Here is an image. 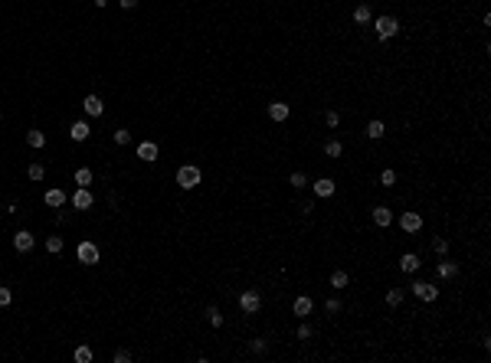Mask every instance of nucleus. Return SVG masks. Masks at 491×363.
<instances>
[{
  "instance_id": "nucleus-24",
  "label": "nucleus",
  "mask_w": 491,
  "mask_h": 363,
  "mask_svg": "<svg viewBox=\"0 0 491 363\" xmlns=\"http://www.w3.org/2000/svg\"><path fill=\"white\" fill-rule=\"evenodd\" d=\"M76 183L79 187H88V183H92V170H88V167H79L76 170Z\"/></svg>"
},
{
  "instance_id": "nucleus-14",
  "label": "nucleus",
  "mask_w": 491,
  "mask_h": 363,
  "mask_svg": "<svg viewBox=\"0 0 491 363\" xmlns=\"http://www.w3.org/2000/svg\"><path fill=\"white\" fill-rule=\"evenodd\" d=\"M88 134H92V128H88L85 121H76V124L69 128V138H72V141H85Z\"/></svg>"
},
{
  "instance_id": "nucleus-16",
  "label": "nucleus",
  "mask_w": 491,
  "mask_h": 363,
  "mask_svg": "<svg viewBox=\"0 0 491 363\" xmlns=\"http://www.w3.org/2000/svg\"><path fill=\"white\" fill-rule=\"evenodd\" d=\"M373 222H377V226H390L393 222V209L390 206H377L373 209Z\"/></svg>"
},
{
  "instance_id": "nucleus-37",
  "label": "nucleus",
  "mask_w": 491,
  "mask_h": 363,
  "mask_svg": "<svg viewBox=\"0 0 491 363\" xmlns=\"http://www.w3.org/2000/svg\"><path fill=\"white\" fill-rule=\"evenodd\" d=\"M324 308H327V314H338V311H341V301H338V298H331Z\"/></svg>"
},
{
  "instance_id": "nucleus-35",
  "label": "nucleus",
  "mask_w": 491,
  "mask_h": 363,
  "mask_svg": "<svg viewBox=\"0 0 491 363\" xmlns=\"http://www.w3.org/2000/svg\"><path fill=\"white\" fill-rule=\"evenodd\" d=\"M324 121H327V128H338V124H341V115H338V111H327Z\"/></svg>"
},
{
  "instance_id": "nucleus-6",
  "label": "nucleus",
  "mask_w": 491,
  "mask_h": 363,
  "mask_svg": "<svg viewBox=\"0 0 491 363\" xmlns=\"http://www.w3.org/2000/svg\"><path fill=\"white\" fill-rule=\"evenodd\" d=\"M413 295L419 298V301H436V298H439V288L429 285V282H416V285H413Z\"/></svg>"
},
{
  "instance_id": "nucleus-40",
  "label": "nucleus",
  "mask_w": 491,
  "mask_h": 363,
  "mask_svg": "<svg viewBox=\"0 0 491 363\" xmlns=\"http://www.w3.org/2000/svg\"><path fill=\"white\" fill-rule=\"evenodd\" d=\"M118 3L125 7V10H134V7H138V0H118Z\"/></svg>"
},
{
  "instance_id": "nucleus-18",
  "label": "nucleus",
  "mask_w": 491,
  "mask_h": 363,
  "mask_svg": "<svg viewBox=\"0 0 491 363\" xmlns=\"http://www.w3.org/2000/svg\"><path fill=\"white\" fill-rule=\"evenodd\" d=\"M295 314H298V318H308V314H311V298H305V295H301V298H295Z\"/></svg>"
},
{
  "instance_id": "nucleus-21",
  "label": "nucleus",
  "mask_w": 491,
  "mask_h": 363,
  "mask_svg": "<svg viewBox=\"0 0 491 363\" xmlns=\"http://www.w3.org/2000/svg\"><path fill=\"white\" fill-rule=\"evenodd\" d=\"M26 144H30V147H43V144H46V134L33 128V131H26Z\"/></svg>"
},
{
  "instance_id": "nucleus-7",
  "label": "nucleus",
  "mask_w": 491,
  "mask_h": 363,
  "mask_svg": "<svg viewBox=\"0 0 491 363\" xmlns=\"http://www.w3.org/2000/svg\"><path fill=\"white\" fill-rule=\"evenodd\" d=\"M82 108H85V115L98 118V115H105V101L98 99V95H85V101H82Z\"/></svg>"
},
{
  "instance_id": "nucleus-23",
  "label": "nucleus",
  "mask_w": 491,
  "mask_h": 363,
  "mask_svg": "<svg viewBox=\"0 0 491 363\" xmlns=\"http://www.w3.org/2000/svg\"><path fill=\"white\" fill-rule=\"evenodd\" d=\"M383 131H386V128H383V121H370V124H367V138H373V141L383 138Z\"/></svg>"
},
{
  "instance_id": "nucleus-20",
  "label": "nucleus",
  "mask_w": 491,
  "mask_h": 363,
  "mask_svg": "<svg viewBox=\"0 0 491 363\" xmlns=\"http://www.w3.org/2000/svg\"><path fill=\"white\" fill-rule=\"evenodd\" d=\"M386 304H390V308H400V304H403V288H390V291H386Z\"/></svg>"
},
{
  "instance_id": "nucleus-10",
  "label": "nucleus",
  "mask_w": 491,
  "mask_h": 363,
  "mask_svg": "<svg viewBox=\"0 0 491 363\" xmlns=\"http://www.w3.org/2000/svg\"><path fill=\"white\" fill-rule=\"evenodd\" d=\"M138 157H141L144 164L157 161V144H154V141H141V144H138Z\"/></svg>"
},
{
  "instance_id": "nucleus-5",
  "label": "nucleus",
  "mask_w": 491,
  "mask_h": 363,
  "mask_svg": "<svg viewBox=\"0 0 491 363\" xmlns=\"http://www.w3.org/2000/svg\"><path fill=\"white\" fill-rule=\"evenodd\" d=\"M400 226H403V232H419L423 229V216H419L416 209H409V213L400 216Z\"/></svg>"
},
{
  "instance_id": "nucleus-25",
  "label": "nucleus",
  "mask_w": 491,
  "mask_h": 363,
  "mask_svg": "<svg viewBox=\"0 0 491 363\" xmlns=\"http://www.w3.org/2000/svg\"><path fill=\"white\" fill-rule=\"evenodd\" d=\"M76 363H92V347H76Z\"/></svg>"
},
{
  "instance_id": "nucleus-15",
  "label": "nucleus",
  "mask_w": 491,
  "mask_h": 363,
  "mask_svg": "<svg viewBox=\"0 0 491 363\" xmlns=\"http://www.w3.org/2000/svg\"><path fill=\"white\" fill-rule=\"evenodd\" d=\"M315 197H334V180H327V177L315 180Z\"/></svg>"
},
{
  "instance_id": "nucleus-9",
  "label": "nucleus",
  "mask_w": 491,
  "mask_h": 363,
  "mask_svg": "<svg viewBox=\"0 0 491 363\" xmlns=\"http://www.w3.org/2000/svg\"><path fill=\"white\" fill-rule=\"evenodd\" d=\"M33 242H36V239H33V232L20 229L17 236H13V249H17V252H30V249H33Z\"/></svg>"
},
{
  "instance_id": "nucleus-30",
  "label": "nucleus",
  "mask_w": 491,
  "mask_h": 363,
  "mask_svg": "<svg viewBox=\"0 0 491 363\" xmlns=\"http://www.w3.org/2000/svg\"><path fill=\"white\" fill-rule=\"evenodd\" d=\"M331 285L344 288V285H347V272H334V275H331Z\"/></svg>"
},
{
  "instance_id": "nucleus-17",
  "label": "nucleus",
  "mask_w": 491,
  "mask_h": 363,
  "mask_svg": "<svg viewBox=\"0 0 491 363\" xmlns=\"http://www.w3.org/2000/svg\"><path fill=\"white\" fill-rule=\"evenodd\" d=\"M419 265H423V262H419V255H416V252H406L403 259H400V268H403V272H416Z\"/></svg>"
},
{
  "instance_id": "nucleus-29",
  "label": "nucleus",
  "mask_w": 491,
  "mask_h": 363,
  "mask_svg": "<svg viewBox=\"0 0 491 363\" xmlns=\"http://www.w3.org/2000/svg\"><path fill=\"white\" fill-rule=\"evenodd\" d=\"M432 249H436L439 255H446V252H448V239H442V236H436V239H432Z\"/></svg>"
},
{
  "instance_id": "nucleus-31",
  "label": "nucleus",
  "mask_w": 491,
  "mask_h": 363,
  "mask_svg": "<svg viewBox=\"0 0 491 363\" xmlns=\"http://www.w3.org/2000/svg\"><path fill=\"white\" fill-rule=\"evenodd\" d=\"M131 141V131H128V128H118V131H115V144H128Z\"/></svg>"
},
{
  "instance_id": "nucleus-33",
  "label": "nucleus",
  "mask_w": 491,
  "mask_h": 363,
  "mask_svg": "<svg viewBox=\"0 0 491 363\" xmlns=\"http://www.w3.org/2000/svg\"><path fill=\"white\" fill-rule=\"evenodd\" d=\"M10 301H13V291L10 288H0V308H7Z\"/></svg>"
},
{
  "instance_id": "nucleus-28",
  "label": "nucleus",
  "mask_w": 491,
  "mask_h": 363,
  "mask_svg": "<svg viewBox=\"0 0 491 363\" xmlns=\"http://www.w3.org/2000/svg\"><path fill=\"white\" fill-rule=\"evenodd\" d=\"M26 177L30 180H43V164H30L26 167Z\"/></svg>"
},
{
  "instance_id": "nucleus-4",
  "label": "nucleus",
  "mask_w": 491,
  "mask_h": 363,
  "mask_svg": "<svg viewBox=\"0 0 491 363\" xmlns=\"http://www.w3.org/2000/svg\"><path fill=\"white\" fill-rule=\"evenodd\" d=\"M239 308L246 311V314H256V311L262 308V295L259 291H242L239 295Z\"/></svg>"
},
{
  "instance_id": "nucleus-38",
  "label": "nucleus",
  "mask_w": 491,
  "mask_h": 363,
  "mask_svg": "<svg viewBox=\"0 0 491 363\" xmlns=\"http://www.w3.org/2000/svg\"><path fill=\"white\" fill-rule=\"evenodd\" d=\"M128 360H131L128 350H118V353H115V363H128Z\"/></svg>"
},
{
  "instance_id": "nucleus-13",
  "label": "nucleus",
  "mask_w": 491,
  "mask_h": 363,
  "mask_svg": "<svg viewBox=\"0 0 491 363\" xmlns=\"http://www.w3.org/2000/svg\"><path fill=\"white\" fill-rule=\"evenodd\" d=\"M269 118L272 121H288V105H285V101H272V105H269Z\"/></svg>"
},
{
  "instance_id": "nucleus-36",
  "label": "nucleus",
  "mask_w": 491,
  "mask_h": 363,
  "mask_svg": "<svg viewBox=\"0 0 491 363\" xmlns=\"http://www.w3.org/2000/svg\"><path fill=\"white\" fill-rule=\"evenodd\" d=\"M210 324H213V327H223V314H219L216 308H210Z\"/></svg>"
},
{
  "instance_id": "nucleus-3",
  "label": "nucleus",
  "mask_w": 491,
  "mask_h": 363,
  "mask_svg": "<svg viewBox=\"0 0 491 363\" xmlns=\"http://www.w3.org/2000/svg\"><path fill=\"white\" fill-rule=\"evenodd\" d=\"M76 259H79L82 265H95V262H98V245H95V242H79Z\"/></svg>"
},
{
  "instance_id": "nucleus-11",
  "label": "nucleus",
  "mask_w": 491,
  "mask_h": 363,
  "mask_svg": "<svg viewBox=\"0 0 491 363\" xmlns=\"http://www.w3.org/2000/svg\"><path fill=\"white\" fill-rule=\"evenodd\" d=\"M436 272H439V278H455V275H458V265H455V262H448L446 255H442V262L436 265Z\"/></svg>"
},
{
  "instance_id": "nucleus-27",
  "label": "nucleus",
  "mask_w": 491,
  "mask_h": 363,
  "mask_svg": "<svg viewBox=\"0 0 491 363\" xmlns=\"http://www.w3.org/2000/svg\"><path fill=\"white\" fill-rule=\"evenodd\" d=\"M324 154H327V157H341V154H344V147H341V141H327Z\"/></svg>"
},
{
  "instance_id": "nucleus-22",
  "label": "nucleus",
  "mask_w": 491,
  "mask_h": 363,
  "mask_svg": "<svg viewBox=\"0 0 491 363\" xmlns=\"http://www.w3.org/2000/svg\"><path fill=\"white\" fill-rule=\"evenodd\" d=\"M354 20H357V23H370V20H373L370 7H367V3H360L357 10H354Z\"/></svg>"
},
{
  "instance_id": "nucleus-34",
  "label": "nucleus",
  "mask_w": 491,
  "mask_h": 363,
  "mask_svg": "<svg viewBox=\"0 0 491 363\" xmlns=\"http://www.w3.org/2000/svg\"><path fill=\"white\" fill-rule=\"evenodd\" d=\"M265 347H269V343L262 341V337H256V341L249 343V350H252V353H265Z\"/></svg>"
},
{
  "instance_id": "nucleus-39",
  "label": "nucleus",
  "mask_w": 491,
  "mask_h": 363,
  "mask_svg": "<svg viewBox=\"0 0 491 363\" xmlns=\"http://www.w3.org/2000/svg\"><path fill=\"white\" fill-rule=\"evenodd\" d=\"M298 337H301V341H308V337H311V327H308V324H301V327H298Z\"/></svg>"
},
{
  "instance_id": "nucleus-26",
  "label": "nucleus",
  "mask_w": 491,
  "mask_h": 363,
  "mask_svg": "<svg viewBox=\"0 0 491 363\" xmlns=\"http://www.w3.org/2000/svg\"><path fill=\"white\" fill-rule=\"evenodd\" d=\"M288 183H292V187H295V190H301V187H305V183H308V177H305V174H301V170H295V174H292V177H288Z\"/></svg>"
},
{
  "instance_id": "nucleus-1",
  "label": "nucleus",
  "mask_w": 491,
  "mask_h": 363,
  "mask_svg": "<svg viewBox=\"0 0 491 363\" xmlns=\"http://www.w3.org/2000/svg\"><path fill=\"white\" fill-rule=\"evenodd\" d=\"M177 183H180L184 190H193L196 183H200V170H196L193 164H184L180 170H177Z\"/></svg>"
},
{
  "instance_id": "nucleus-12",
  "label": "nucleus",
  "mask_w": 491,
  "mask_h": 363,
  "mask_svg": "<svg viewBox=\"0 0 491 363\" xmlns=\"http://www.w3.org/2000/svg\"><path fill=\"white\" fill-rule=\"evenodd\" d=\"M43 200H46V206H53V209H59V206H63V203H65V193H63V190H46V193H43Z\"/></svg>"
},
{
  "instance_id": "nucleus-32",
  "label": "nucleus",
  "mask_w": 491,
  "mask_h": 363,
  "mask_svg": "<svg viewBox=\"0 0 491 363\" xmlns=\"http://www.w3.org/2000/svg\"><path fill=\"white\" fill-rule=\"evenodd\" d=\"M380 183H383V187H393V183H396V174H393V170H383V174H380Z\"/></svg>"
},
{
  "instance_id": "nucleus-8",
  "label": "nucleus",
  "mask_w": 491,
  "mask_h": 363,
  "mask_svg": "<svg viewBox=\"0 0 491 363\" xmlns=\"http://www.w3.org/2000/svg\"><path fill=\"white\" fill-rule=\"evenodd\" d=\"M92 203H95V200H92L88 187H79L76 193H72V206H76V209H92Z\"/></svg>"
},
{
  "instance_id": "nucleus-2",
  "label": "nucleus",
  "mask_w": 491,
  "mask_h": 363,
  "mask_svg": "<svg viewBox=\"0 0 491 363\" xmlns=\"http://www.w3.org/2000/svg\"><path fill=\"white\" fill-rule=\"evenodd\" d=\"M400 33V20L396 17H380L377 20V36L380 40H390V36H396Z\"/></svg>"
},
{
  "instance_id": "nucleus-19",
  "label": "nucleus",
  "mask_w": 491,
  "mask_h": 363,
  "mask_svg": "<svg viewBox=\"0 0 491 363\" xmlns=\"http://www.w3.org/2000/svg\"><path fill=\"white\" fill-rule=\"evenodd\" d=\"M46 252H49V255L63 252V236H46Z\"/></svg>"
}]
</instances>
